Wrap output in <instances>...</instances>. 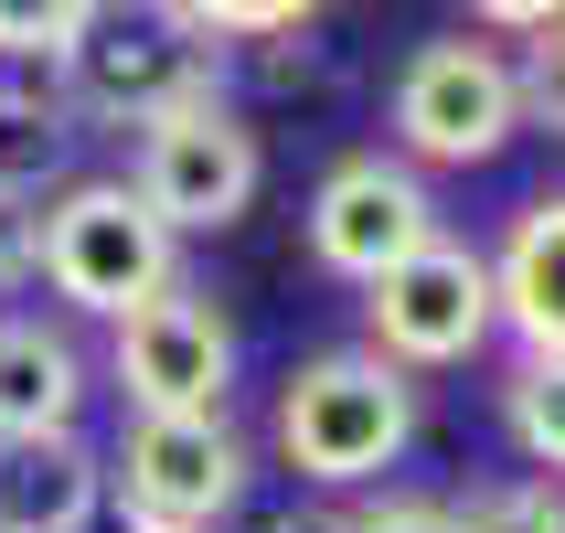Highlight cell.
<instances>
[{"label": "cell", "mask_w": 565, "mask_h": 533, "mask_svg": "<svg viewBox=\"0 0 565 533\" xmlns=\"http://www.w3.org/2000/svg\"><path fill=\"white\" fill-rule=\"evenodd\" d=\"M86 416V352L54 320L0 310V438H64Z\"/></svg>", "instance_id": "cell-12"}, {"label": "cell", "mask_w": 565, "mask_h": 533, "mask_svg": "<svg viewBox=\"0 0 565 533\" xmlns=\"http://www.w3.org/2000/svg\"><path fill=\"white\" fill-rule=\"evenodd\" d=\"M32 278H43V224H32V203H0V299Z\"/></svg>", "instance_id": "cell-19"}, {"label": "cell", "mask_w": 565, "mask_h": 533, "mask_svg": "<svg viewBox=\"0 0 565 533\" xmlns=\"http://www.w3.org/2000/svg\"><path fill=\"white\" fill-rule=\"evenodd\" d=\"M502 427L544 480H565V352H523L502 384Z\"/></svg>", "instance_id": "cell-14"}, {"label": "cell", "mask_w": 565, "mask_h": 533, "mask_svg": "<svg viewBox=\"0 0 565 533\" xmlns=\"http://www.w3.org/2000/svg\"><path fill=\"white\" fill-rule=\"evenodd\" d=\"M256 459L224 416H128L107 448V502L128 523H192L224 533V512H246Z\"/></svg>", "instance_id": "cell-6"}, {"label": "cell", "mask_w": 565, "mask_h": 533, "mask_svg": "<svg viewBox=\"0 0 565 533\" xmlns=\"http://www.w3.org/2000/svg\"><path fill=\"white\" fill-rule=\"evenodd\" d=\"M491 310L523 352H565V192H534L491 246Z\"/></svg>", "instance_id": "cell-11"}, {"label": "cell", "mask_w": 565, "mask_h": 533, "mask_svg": "<svg viewBox=\"0 0 565 533\" xmlns=\"http://www.w3.org/2000/svg\"><path fill=\"white\" fill-rule=\"evenodd\" d=\"M64 75V107L75 118H107V128H139L182 96H214L224 86V43L192 22L182 0H96L75 43L54 54Z\"/></svg>", "instance_id": "cell-2"}, {"label": "cell", "mask_w": 565, "mask_h": 533, "mask_svg": "<svg viewBox=\"0 0 565 533\" xmlns=\"http://www.w3.org/2000/svg\"><path fill=\"white\" fill-rule=\"evenodd\" d=\"M107 374H118L128 416H224V395H235V320L192 278H171L139 310L107 320Z\"/></svg>", "instance_id": "cell-7"}, {"label": "cell", "mask_w": 565, "mask_h": 533, "mask_svg": "<svg viewBox=\"0 0 565 533\" xmlns=\"http://www.w3.org/2000/svg\"><path fill=\"white\" fill-rule=\"evenodd\" d=\"M118 533H192V523H128V512H118Z\"/></svg>", "instance_id": "cell-23"}, {"label": "cell", "mask_w": 565, "mask_h": 533, "mask_svg": "<svg viewBox=\"0 0 565 533\" xmlns=\"http://www.w3.org/2000/svg\"><path fill=\"white\" fill-rule=\"evenodd\" d=\"M491 32H544V22H565V0H470Z\"/></svg>", "instance_id": "cell-22"}, {"label": "cell", "mask_w": 565, "mask_h": 533, "mask_svg": "<svg viewBox=\"0 0 565 533\" xmlns=\"http://www.w3.org/2000/svg\"><path fill=\"white\" fill-rule=\"evenodd\" d=\"M107 459L75 427L64 438H0V533H96Z\"/></svg>", "instance_id": "cell-10"}, {"label": "cell", "mask_w": 565, "mask_h": 533, "mask_svg": "<svg viewBox=\"0 0 565 533\" xmlns=\"http://www.w3.org/2000/svg\"><path fill=\"white\" fill-rule=\"evenodd\" d=\"M182 11L214 32V43H278V32H299L310 11H331V0H182Z\"/></svg>", "instance_id": "cell-18"}, {"label": "cell", "mask_w": 565, "mask_h": 533, "mask_svg": "<svg viewBox=\"0 0 565 533\" xmlns=\"http://www.w3.org/2000/svg\"><path fill=\"white\" fill-rule=\"evenodd\" d=\"M96 0H0V64H54Z\"/></svg>", "instance_id": "cell-17"}, {"label": "cell", "mask_w": 565, "mask_h": 533, "mask_svg": "<svg viewBox=\"0 0 565 533\" xmlns=\"http://www.w3.org/2000/svg\"><path fill=\"white\" fill-rule=\"evenodd\" d=\"M256 182H267V150H256V128L224 107V86L139 118V139H128V192H139L171 235H224V224H246Z\"/></svg>", "instance_id": "cell-4"}, {"label": "cell", "mask_w": 565, "mask_h": 533, "mask_svg": "<svg viewBox=\"0 0 565 533\" xmlns=\"http://www.w3.org/2000/svg\"><path fill=\"white\" fill-rule=\"evenodd\" d=\"M352 533H459V523H448V502H374L352 512Z\"/></svg>", "instance_id": "cell-20"}, {"label": "cell", "mask_w": 565, "mask_h": 533, "mask_svg": "<svg viewBox=\"0 0 565 533\" xmlns=\"http://www.w3.org/2000/svg\"><path fill=\"white\" fill-rule=\"evenodd\" d=\"M256 533H352V512H331V502H278V512H256Z\"/></svg>", "instance_id": "cell-21"}, {"label": "cell", "mask_w": 565, "mask_h": 533, "mask_svg": "<svg viewBox=\"0 0 565 533\" xmlns=\"http://www.w3.org/2000/svg\"><path fill=\"white\" fill-rule=\"evenodd\" d=\"M416 438V374H395L384 352L342 342V352H310L299 374L278 384V459L310 491H363L406 459Z\"/></svg>", "instance_id": "cell-1"}, {"label": "cell", "mask_w": 565, "mask_h": 533, "mask_svg": "<svg viewBox=\"0 0 565 533\" xmlns=\"http://www.w3.org/2000/svg\"><path fill=\"white\" fill-rule=\"evenodd\" d=\"M491 331H502V310H491V256L459 246V235H427L416 256H395L363 288V352H384L395 374H448Z\"/></svg>", "instance_id": "cell-5"}, {"label": "cell", "mask_w": 565, "mask_h": 533, "mask_svg": "<svg viewBox=\"0 0 565 533\" xmlns=\"http://www.w3.org/2000/svg\"><path fill=\"white\" fill-rule=\"evenodd\" d=\"M75 139H86V118H75L64 96L0 86V203H43V192H64Z\"/></svg>", "instance_id": "cell-13"}, {"label": "cell", "mask_w": 565, "mask_h": 533, "mask_svg": "<svg viewBox=\"0 0 565 533\" xmlns=\"http://www.w3.org/2000/svg\"><path fill=\"white\" fill-rule=\"evenodd\" d=\"M32 224H43V288H54L75 320H118V310H139L150 288L182 278V235L128 182H64Z\"/></svg>", "instance_id": "cell-3"}, {"label": "cell", "mask_w": 565, "mask_h": 533, "mask_svg": "<svg viewBox=\"0 0 565 533\" xmlns=\"http://www.w3.org/2000/svg\"><path fill=\"white\" fill-rule=\"evenodd\" d=\"M310 256L331 267V278H352V288H374L395 256H416L427 235H438V192L416 182V160H384V150H352V160H331L320 171V192H310Z\"/></svg>", "instance_id": "cell-9"}, {"label": "cell", "mask_w": 565, "mask_h": 533, "mask_svg": "<svg viewBox=\"0 0 565 533\" xmlns=\"http://www.w3.org/2000/svg\"><path fill=\"white\" fill-rule=\"evenodd\" d=\"M384 118H395V160L480 171V160H502V139L523 128V107H512V64L459 32V43H416V54L395 64Z\"/></svg>", "instance_id": "cell-8"}, {"label": "cell", "mask_w": 565, "mask_h": 533, "mask_svg": "<svg viewBox=\"0 0 565 533\" xmlns=\"http://www.w3.org/2000/svg\"><path fill=\"white\" fill-rule=\"evenodd\" d=\"M448 523H459V533H565V480L502 470V480H480V491H459Z\"/></svg>", "instance_id": "cell-15"}, {"label": "cell", "mask_w": 565, "mask_h": 533, "mask_svg": "<svg viewBox=\"0 0 565 533\" xmlns=\"http://www.w3.org/2000/svg\"><path fill=\"white\" fill-rule=\"evenodd\" d=\"M512 107H523V128L565 139V22L523 32V64H512Z\"/></svg>", "instance_id": "cell-16"}]
</instances>
